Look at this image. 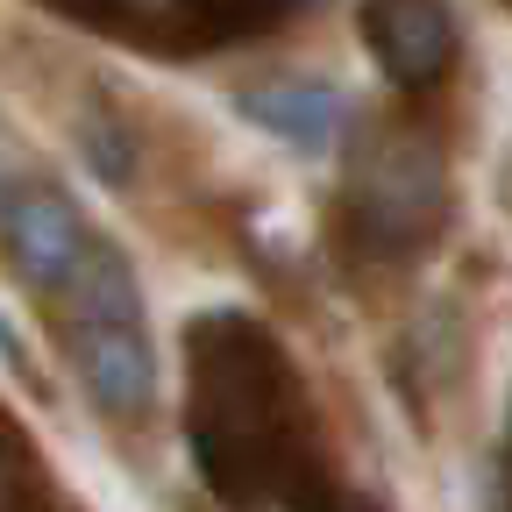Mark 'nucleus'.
Instances as JSON below:
<instances>
[{
	"instance_id": "f257e3e1",
	"label": "nucleus",
	"mask_w": 512,
	"mask_h": 512,
	"mask_svg": "<svg viewBox=\"0 0 512 512\" xmlns=\"http://www.w3.org/2000/svg\"><path fill=\"white\" fill-rule=\"evenodd\" d=\"M192 448L228 505H264L271 491L299 498V448H292V384L278 349L235 313H207L192 335Z\"/></svg>"
},
{
	"instance_id": "f03ea898",
	"label": "nucleus",
	"mask_w": 512,
	"mask_h": 512,
	"mask_svg": "<svg viewBox=\"0 0 512 512\" xmlns=\"http://www.w3.org/2000/svg\"><path fill=\"white\" fill-rule=\"evenodd\" d=\"M57 299L72 306V356L86 370V392L114 413V420H136L157 392V363H150V335H143V299L128 264L93 235L79 271L57 285Z\"/></svg>"
},
{
	"instance_id": "7ed1b4c3",
	"label": "nucleus",
	"mask_w": 512,
	"mask_h": 512,
	"mask_svg": "<svg viewBox=\"0 0 512 512\" xmlns=\"http://www.w3.org/2000/svg\"><path fill=\"white\" fill-rule=\"evenodd\" d=\"M349 200H356L349 221H356V235H363L370 249L406 256V249H420V242L434 235V221H441V200H448L441 157H434L427 143H413V136H392L384 150L363 157Z\"/></svg>"
},
{
	"instance_id": "20e7f679",
	"label": "nucleus",
	"mask_w": 512,
	"mask_h": 512,
	"mask_svg": "<svg viewBox=\"0 0 512 512\" xmlns=\"http://www.w3.org/2000/svg\"><path fill=\"white\" fill-rule=\"evenodd\" d=\"M363 36L399 86H434L456 64V22L441 0H363Z\"/></svg>"
},
{
	"instance_id": "39448f33",
	"label": "nucleus",
	"mask_w": 512,
	"mask_h": 512,
	"mask_svg": "<svg viewBox=\"0 0 512 512\" xmlns=\"http://www.w3.org/2000/svg\"><path fill=\"white\" fill-rule=\"evenodd\" d=\"M0 228H8V249L29 271V285H43V292H57L72 278L86 242H93L86 221L72 214V200H57V192H15V200L0 207Z\"/></svg>"
},
{
	"instance_id": "423d86ee",
	"label": "nucleus",
	"mask_w": 512,
	"mask_h": 512,
	"mask_svg": "<svg viewBox=\"0 0 512 512\" xmlns=\"http://www.w3.org/2000/svg\"><path fill=\"white\" fill-rule=\"evenodd\" d=\"M242 114L256 128H271L278 143H292V150H328L335 128H342V100L320 86V79H264V86H242Z\"/></svg>"
}]
</instances>
